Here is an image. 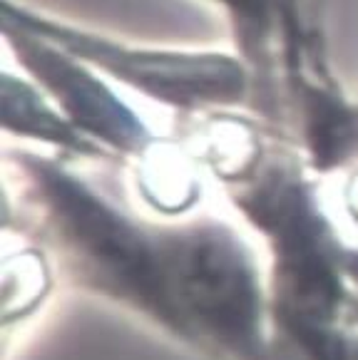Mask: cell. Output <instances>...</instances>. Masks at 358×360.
Returning <instances> with one entry per match:
<instances>
[{"instance_id":"1","label":"cell","mask_w":358,"mask_h":360,"mask_svg":"<svg viewBox=\"0 0 358 360\" xmlns=\"http://www.w3.org/2000/svg\"><path fill=\"white\" fill-rule=\"evenodd\" d=\"M6 226L30 233L73 286L130 308L187 345L177 298L174 221H147L63 157L6 149Z\"/></svg>"},{"instance_id":"2","label":"cell","mask_w":358,"mask_h":360,"mask_svg":"<svg viewBox=\"0 0 358 360\" xmlns=\"http://www.w3.org/2000/svg\"><path fill=\"white\" fill-rule=\"evenodd\" d=\"M309 165L286 149H268L229 181L227 194L271 254L268 298L276 335L346 323L356 291L346 276V244L323 214Z\"/></svg>"},{"instance_id":"3","label":"cell","mask_w":358,"mask_h":360,"mask_svg":"<svg viewBox=\"0 0 358 360\" xmlns=\"http://www.w3.org/2000/svg\"><path fill=\"white\" fill-rule=\"evenodd\" d=\"M0 20L68 50L110 82L179 115L232 112L257 95L254 72L239 53L127 43L18 0H0Z\"/></svg>"},{"instance_id":"4","label":"cell","mask_w":358,"mask_h":360,"mask_svg":"<svg viewBox=\"0 0 358 360\" xmlns=\"http://www.w3.org/2000/svg\"><path fill=\"white\" fill-rule=\"evenodd\" d=\"M3 40L20 72L63 110L80 132L115 159L140 162L159 142L144 117L132 110L92 65L8 22H3Z\"/></svg>"},{"instance_id":"5","label":"cell","mask_w":358,"mask_h":360,"mask_svg":"<svg viewBox=\"0 0 358 360\" xmlns=\"http://www.w3.org/2000/svg\"><path fill=\"white\" fill-rule=\"evenodd\" d=\"M3 132L8 137L45 144L63 159L115 162L105 147L82 134L58 105L23 72H3Z\"/></svg>"},{"instance_id":"6","label":"cell","mask_w":358,"mask_h":360,"mask_svg":"<svg viewBox=\"0 0 358 360\" xmlns=\"http://www.w3.org/2000/svg\"><path fill=\"white\" fill-rule=\"evenodd\" d=\"M219 6L232 25L237 53L252 68L257 82V97L261 82L271 90V70L276 68V53L281 60V22L286 0H211Z\"/></svg>"},{"instance_id":"7","label":"cell","mask_w":358,"mask_h":360,"mask_svg":"<svg viewBox=\"0 0 358 360\" xmlns=\"http://www.w3.org/2000/svg\"><path fill=\"white\" fill-rule=\"evenodd\" d=\"M137 184L144 204L164 217H182L202 196L195 159L167 139H159L137 162Z\"/></svg>"},{"instance_id":"8","label":"cell","mask_w":358,"mask_h":360,"mask_svg":"<svg viewBox=\"0 0 358 360\" xmlns=\"http://www.w3.org/2000/svg\"><path fill=\"white\" fill-rule=\"evenodd\" d=\"M53 286L48 254L37 246H27L6 256L3 264V323L25 321L45 303Z\"/></svg>"},{"instance_id":"9","label":"cell","mask_w":358,"mask_h":360,"mask_svg":"<svg viewBox=\"0 0 358 360\" xmlns=\"http://www.w3.org/2000/svg\"><path fill=\"white\" fill-rule=\"evenodd\" d=\"M279 338L304 360H358V330L348 323L296 328Z\"/></svg>"},{"instance_id":"10","label":"cell","mask_w":358,"mask_h":360,"mask_svg":"<svg viewBox=\"0 0 358 360\" xmlns=\"http://www.w3.org/2000/svg\"><path fill=\"white\" fill-rule=\"evenodd\" d=\"M343 209H346L348 219L358 226V169L351 174V179L343 186Z\"/></svg>"},{"instance_id":"11","label":"cell","mask_w":358,"mask_h":360,"mask_svg":"<svg viewBox=\"0 0 358 360\" xmlns=\"http://www.w3.org/2000/svg\"><path fill=\"white\" fill-rule=\"evenodd\" d=\"M343 264H346V276L351 288L358 296V246H346V256H343Z\"/></svg>"}]
</instances>
